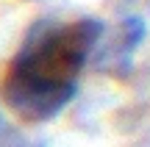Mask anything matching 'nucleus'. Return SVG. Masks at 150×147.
Returning a JSON list of instances; mask_svg holds the SVG:
<instances>
[{
	"mask_svg": "<svg viewBox=\"0 0 150 147\" xmlns=\"http://www.w3.org/2000/svg\"><path fill=\"white\" fill-rule=\"evenodd\" d=\"M103 36V22H39L28 31L0 83L3 100L20 120L47 122L72 103L78 75Z\"/></svg>",
	"mask_w": 150,
	"mask_h": 147,
	"instance_id": "nucleus-1",
	"label": "nucleus"
},
{
	"mask_svg": "<svg viewBox=\"0 0 150 147\" xmlns=\"http://www.w3.org/2000/svg\"><path fill=\"white\" fill-rule=\"evenodd\" d=\"M8 133H14V131H8V125H6V120H3V114H0V142H6V139H8Z\"/></svg>",
	"mask_w": 150,
	"mask_h": 147,
	"instance_id": "nucleus-2",
	"label": "nucleus"
}]
</instances>
